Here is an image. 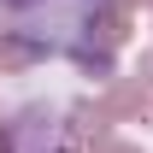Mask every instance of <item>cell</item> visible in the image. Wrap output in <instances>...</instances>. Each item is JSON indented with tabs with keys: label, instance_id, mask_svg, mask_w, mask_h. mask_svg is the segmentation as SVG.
<instances>
[{
	"label": "cell",
	"instance_id": "cell-1",
	"mask_svg": "<svg viewBox=\"0 0 153 153\" xmlns=\"http://www.w3.org/2000/svg\"><path fill=\"white\" fill-rule=\"evenodd\" d=\"M0 36L36 53L88 59L112 36V0H0Z\"/></svg>",
	"mask_w": 153,
	"mask_h": 153
}]
</instances>
